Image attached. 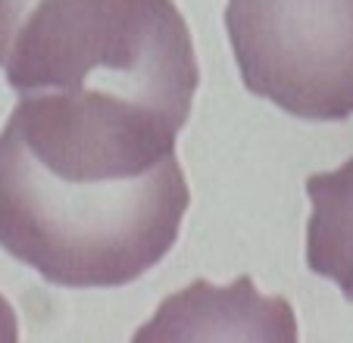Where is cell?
<instances>
[{"label":"cell","instance_id":"obj_1","mask_svg":"<svg viewBox=\"0 0 353 343\" xmlns=\"http://www.w3.org/2000/svg\"><path fill=\"white\" fill-rule=\"evenodd\" d=\"M179 132L116 94H19L0 132V247L60 287L138 281L191 203Z\"/></svg>","mask_w":353,"mask_h":343},{"label":"cell","instance_id":"obj_3","mask_svg":"<svg viewBox=\"0 0 353 343\" xmlns=\"http://www.w3.org/2000/svg\"><path fill=\"white\" fill-rule=\"evenodd\" d=\"M247 91L307 122L353 116V0H228Z\"/></svg>","mask_w":353,"mask_h":343},{"label":"cell","instance_id":"obj_5","mask_svg":"<svg viewBox=\"0 0 353 343\" xmlns=\"http://www.w3.org/2000/svg\"><path fill=\"white\" fill-rule=\"evenodd\" d=\"M313 216L307 225V265L341 287L353 303V156L341 169L307 178Z\"/></svg>","mask_w":353,"mask_h":343},{"label":"cell","instance_id":"obj_6","mask_svg":"<svg viewBox=\"0 0 353 343\" xmlns=\"http://www.w3.org/2000/svg\"><path fill=\"white\" fill-rule=\"evenodd\" d=\"M19 337V328H16V312L7 300L0 297V343H13Z\"/></svg>","mask_w":353,"mask_h":343},{"label":"cell","instance_id":"obj_4","mask_svg":"<svg viewBox=\"0 0 353 343\" xmlns=\"http://www.w3.org/2000/svg\"><path fill=\"white\" fill-rule=\"evenodd\" d=\"M232 322H241L250 337H285L294 340V312L285 300H263L241 278L228 291H216L197 281L188 291L163 303L157 318L138 331V340L150 337H238Z\"/></svg>","mask_w":353,"mask_h":343},{"label":"cell","instance_id":"obj_2","mask_svg":"<svg viewBox=\"0 0 353 343\" xmlns=\"http://www.w3.org/2000/svg\"><path fill=\"white\" fill-rule=\"evenodd\" d=\"M0 69L19 94H116L179 128L200 85L172 0H0Z\"/></svg>","mask_w":353,"mask_h":343}]
</instances>
